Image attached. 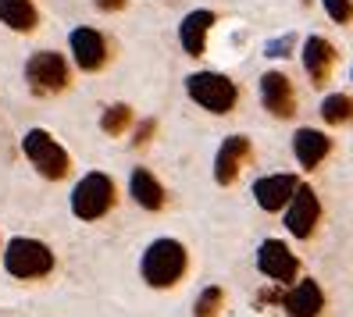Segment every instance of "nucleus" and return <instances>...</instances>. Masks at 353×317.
I'll list each match as a JSON object with an SVG mask.
<instances>
[{"mask_svg": "<svg viewBox=\"0 0 353 317\" xmlns=\"http://www.w3.org/2000/svg\"><path fill=\"white\" fill-rule=\"evenodd\" d=\"M182 271H185V249L175 239H157L143 253V278L154 289L175 285L182 278Z\"/></svg>", "mask_w": 353, "mask_h": 317, "instance_id": "f257e3e1", "label": "nucleus"}, {"mask_svg": "<svg viewBox=\"0 0 353 317\" xmlns=\"http://www.w3.org/2000/svg\"><path fill=\"white\" fill-rule=\"evenodd\" d=\"M185 90H190V96L200 103L203 111H211V114H228L236 108V82L228 79V75H218V72H196L185 79Z\"/></svg>", "mask_w": 353, "mask_h": 317, "instance_id": "f03ea898", "label": "nucleus"}, {"mask_svg": "<svg viewBox=\"0 0 353 317\" xmlns=\"http://www.w3.org/2000/svg\"><path fill=\"white\" fill-rule=\"evenodd\" d=\"M114 203V182L100 172H90L75 189H72V214L82 221H97L111 210Z\"/></svg>", "mask_w": 353, "mask_h": 317, "instance_id": "7ed1b4c3", "label": "nucleus"}, {"mask_svg": "<svg viewBox=\"0 0 353 317\" xmlns=\"http://www.w3.org/2000/svg\"><path fill=\"white\" fill-rule=\"evenodd\" d=\"M22 150H26V157L32 161V167L43 178H65L68 175V154H65V146H61L50 132H43V129H32V132H26V139H22Z\"/></svg>", "mask_w": 353, "mask_h": 317, "instance_id": "20e7f679", "label": "nucleus"}, {"mask_svg": "<svg viewBox=\"0 0 353 317\" xmlns=\"http://www.w3.org/2000/svg\"><path fill=\"white\" fill-rule=\"evenodd\" d=\"M4 267L14 278H43L54 267V253L39 239H11L4 249Z\"/></svg>", "mask_w": 353, "mask_h": 317, "instance_id": "39448f33", "label": "nucleus"}, {"mask_svg": "<svg viewBox=\"0 0 353 317\" xmlns=\"http://www.w3.org/2000/svg\"><path fill=\"white\" fill-rule=\"evenodd\" d=\"M26 79L36 93H57L68 86V65L57 50H36L26 61Z\"/></svg>", "mask_w": 353, "mask_h": 317, "instance_id": "423d86ee", "label": "nucleus"}, {"mask_svg": "<svg viewBox=\"0 0 353 317\" xmlns=\"http://www.w3.org/2000/svg\"><path fill=\"white\" fill-rule=\"evenodd\" d=\"M318 218H321V203L314 196V189H310V185H296L293 200H289V210H285V228L293 232L296 239H307L310 232H314Z\"/></svg>", "mask_w": 353, "mask_h": 317, "instance_id": "0eeeda50", "label": "nucleus"}, {"mask_svg": "<svg viewBox=\"0 0 353 317\" xmlns=\"http://www.w3.org/2000/svg\"><path fill=\"white\" fill-rule=\"evenodd\" d=\"M257 267L261 274H268L272 282H293L296 278V257L289 253L285 243L279 239H268L261 249H257Z\"/></svg>", "mask_w": 353, "mask_h": 317, "instance_id": "6e6552de", "label": "nucleus"}, {"mask_svg": "<svg viewBox=\"0 0 353 317\" xmlns=\"http://www.w3.org/2000/svg\"><path fill=\"white\" fill-rule=\"evenodd\" d=\"M68 43H72V54H75V65L82 72H97L103 68V61H108V43H103V36L97 29H72L68 36Z\"/></svg>", "mask_w": 353, "mask_h": 317, "instance_id": "1a4fd4ad", "label": "nucleus"}, {"mask_svg": "<svg viewBox=\"0 0 353 317\" xmlns=\"http://www.w3.org/2000/svg\"><path fill=\"white\" fill-rule=\"evenodd\" d=\"M261 103L275 118H289L296 111V93H293V82H289L282 72H268L261 79Z\"/></svg>", "mask_w": 353, "mask_h": 317, "instance_id": "9d476101", "label": "nucleus"}, {"mask_svg": "<svg viewBox=\"0 0 353 317\" xmlns=\"http://www.w3.org/2000/svg\"><path fill=\"white\" fill-rule=\"evenodd\" d=\"M246 157H250V139H246V136H228V139L221 143L218 157H214V178H218L221 185L236 182V175L243 172Z\"/></svg>", "mask_w": 353, "mask_h": 317, "instance_id": "9b49d317", "label": "nucleus"}, {"mask_svg": "<svg viewBox=\"0 0 353 317\" xmlns=\"http://www.w3.org/2000/svg\"><path fill=\"white\" fill-rule=\"evenodd\" d=\"M211 25H214V11H190L182 18V25H179V43H182V50L190 54V57H200L203 54V47H207V32H211Z\"/></svg>", "mask_w": 353, "mask_h": 317, "instance_id": "f8f14e48", "label": "nucleus"}, {"mask_svg": "<svg viewBox=\"0 0 353 317\" xmlns=\"http://www.w3.org/2000/svg\"><path fill=\"white\" fill-rule=\"evenodd\" d=\"M293 193H296V175H268V178H257L254 185L261 210H282L293 200Z\"/></svg>", "mask_w": 353, "mask_h": 317, "instance_id": "ddd939ff", "label": "nucleus"}, {"mask_svg": "<svg viewBox=\"0 0 353 317\" xmlns=\"http://www.w3.org/2000/svg\"><path fill=\"white\" fill-rule=\"evenodd\" d=\"M321 307H325L321 285L310 282V278L296 282L293 289H289V296H285V314H289V317H318Z\"/></svg>", "mask_w": 353, "mask_h": 317, "instance_id": "4468645a", "label": "nucleus"}, {"mask_svg": "<svg viewBox=\"0 0 353 317\" xmlns=\"http://www.w3.org/2000/svg\"><path fill=\"white\" fill-rule=\"evenodd\" d=\"M293 150H296V161L303 167H318V161H325V154L332 150V139L318 129H300L293 136Z\"/></svg>", "mask_w": 353, "mask_h": 317, "instance_id": "2eb2a0df", "label": "nucleus"}, {"mask_svg": "<svg viewBox=\"0 0 353 317\" xmlns=\"http://www.w3.org/2000/svg\"><path fill=\"white\" fill-rule=\"evenodd\" d=\"M332 61H336V50H332L328 39L310 36L307 43H303V65H307V72H310V79H314V82H325L328 79Z\"/></svg>", "mask_w": 353, "mask_h": 317, "instance_id": "dca6fc26", "label": "nucleus"}, {"mask_svg": "<svg viewBox=\"0 0 353 317\" xmlns=\"http://www.w3.org/2000/svg\"><path fill=\"white\" fill-rule=\"evenodd\" d=\"M129 193L139 207H147V210H161L164 207V189L161 182L147 172V167H136L132 178H129Z\"/></svg>", "mask_w": 353, "mask_h": 317, "instance_id": "f3484780", "label": "nucleus"}, {"mask_svg": "<svg viewBox=\"0 0 353 317\" xmlns=\"http://www.w3.org/2000/svg\"><path fill=\"white\" fill-rule=\"evenodd\" d=\"M0 22L14 32H32L39 22L36 4L32 0H0Z\"/></svg>", "mask_w": 353, "mask_h": 317, "instance_id": "a211bd4d", "label": "nucleus"}, {"mask_svg": "<svg viewBox=\"0 0 353 317\" xmlns=\"http://www.w3.org/2000/svg\"><path fill=\"white\" fill-rule=\"evenodd\" d=\"M321 118H325L328 125H343V121H350V118H353V100H350L346 93L325 96V103H321Z\"/></svg>", "mask_w": 353, "mask_h": 317, "instance_id": "6ab92c4d", "label": "nucleus"}, {"mask_svg": "<svg viewBox=\"0 0 353 317\" xmlns=\"http://www.w3.org/2000/svg\"><path fill=\"white\" fill-rule=\"evenodd\" d=\"M129 121H132V111L125 108V103H114V108L103 111L100 129H103V132H111V136H118V132H125V129H129Z\"/></svg>", "mask_w": 353, "mask_h": 317, "instance_id": "aec40b11", "label": "nucleus"}, {"mask_svg": "<svg viewBox=\"0 0 353 317\" xmlns=\"http://www.w3.org/2000/svg\"><path fill=\"white\" fill-rule=\"evenodd\" d=\"M218 307H221V289L211 285V289L200 292V300H196V317H214Z\"/></svg>", "mask_w": 353, "mask_h": 317, "instance_id": "412c9836", "label": "nucleus"}, {"mask_svg": "<svg viewBox=\"0 0 353 317\" xmlns=\"http://www.w3.org/2000/svg\"><path fill=\"white\" fill-rule=\"evenodd\" d=\"M332 22H350L353 18V0H321Z\"/></svg>", "mask_w": 353, "mask_h": 317, "instance_id": "4be33fe9", "label": "nucleus"}, {"mask_svg": "<svg viewBox=\"0 0 353 317\" xmlns=\"http://www.w3.org/2000/svg\"><path fill=\"white\" fill-rule=\"evenodd\" d=\"M125 4H129V0H97V8H100V11H121Z\"/></svg>", "mask_w": 353, "mask_h": 317, "instance_id": "5701e85b", "label": "nucleus"}, {"mask_svg": "<svg viewBox=\"0 0 353 317\" xmlns=\"http://www.w3.org/2000/svg\"><path fill=\"white\" fill-rule=\"evenodd\" d=\"M150 132H154V121H143V125H139V132H136V143H147Z\"/></svg>", "mask_w": 353, "mask_h": 317, "instance_id": "b1692460", "label": "nucleus"}]
</instances>
